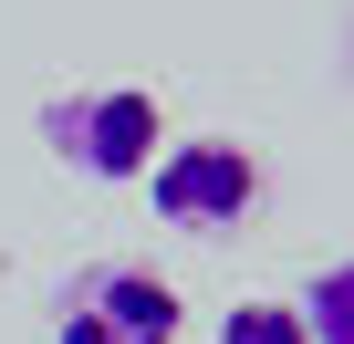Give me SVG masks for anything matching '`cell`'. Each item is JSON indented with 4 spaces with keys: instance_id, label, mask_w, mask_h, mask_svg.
Segmentation results:
<instances>
[{
    "instance_id": "obj_5",
    "label": "cell",
    "mask_w": 354,
    "mask_h": 344,
    "mask_svg": "<svg viewBox=\"0 0 354 344\" xmlns=\"http://www.w3.org/2000/svg\"><path fill=\"white\" fill-rule=\"evenodd\" d=\"M219 344H313L292 302H230L219 313Z\"/></svg>"
},
{
    "instance_id": "obj_3",
    "label": "cell",
    "mask_w": 354,
    "mask_h": 344,
    "mask_svg": "<svg viewBox=\"0 0 354 344\" xmlns=\"http://www.w3.org/2000/svg\"><path fill=\"white\" fill-rule=\"evenodd\" d=\"M177 334H188V302L146 261H94L53 292V344H177Z\"/></svg>"
},
{
    "instance_id": "obj_4",
    "label": "cell",
    "mask_w": 354,
    "mask_h": 344,
    "mask_svg": "<svg viewBox=\"0 0 354 344\" xmlns=\"http://www.w3.org/2000/svg\"><path fill=\"white\" fill-rule=\"evenodd\" d=\"M292 313H302V334H313V344H354V251H344V261H323V271H313V292H302Z\"/></svg>"
},
{
    "instance_id": "obj_2",
    "label": "cell",
    "mask_w": 354,
    "mask_h": 344,
    "mask_svg": "<svg viewBox=\"0 0 354 344\" xmlns=\"http://www.w3.org/2000/svg\"><path fill=\"white\" fill-rule=\"evenodd\" d=\"M146 188H156V219H167V230L230 240V230L261 209V156H250L240 136H177V146H156Z\"/></svg>"
},
{
    "instance_id": "obj_1",
    "label": "cell",
    "mask_w": 354,
    "mask_h": 344,
    "mask_svg": "<svg viewBox=\"0 0 354 344\" xmlns=\"http://www.w3.org/2000/svg\"><path fill=\"white\" fill-rule=\"evenodd\" d=\"M156 146H167V115H156L146 84H63V94H42V156L94 178V188H136L156 167Z\"/></svg>"
}]
</instances>
